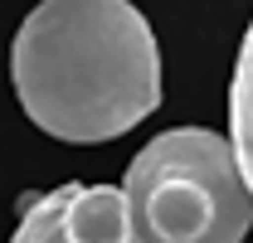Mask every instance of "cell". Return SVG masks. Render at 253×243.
<instances>
[{"mask_svg":"<svg viewBox=\"0 0 253 243\" xmlns=\"http://www.w3.org/2000/svg\"><path fill=\"white\" fill-rule=\"evenodd\" d=\"M229 151L253 195V20L244 34V49L234 59V83H229Z\"/></svg>","mask_w":253,"mask_h":243,"instance_id":"277c9868","label":"cell"},{"mask_svg":"<svg viewBox=\"0 0 253 243\" xmlns=\"http://www.w3.org/2000/svg\"><path fill=\"white\" fill-rule=\"evenodd\" d=\"M10 243H131L117 185H59L25 204Z\"/></svg>","mask_w":253,"mask_h":243,"instance_id":"3957f363","label":"cell"},{"mask_svg":"<svg viewBox=\"0 0 253 243\" xmlns=\"http://www.w3.org/2000/svg\"><path fill=\"white\" fill-rule=\"evenodd\" d=\"M10 78L39 131L93 146L156 112L161 49L126 0H49L15 34Z\"/></svg>","mask_w":253,"mask_h":243,"instance_id":"6da1fadb","label":"cell"},{"mask_svg":"<svg viewBox=\"0 0 253 243\" xmlns=\"http://www.w3.org/2000/svg\"><path fill=\"white\" fill-rule=\"evenodd\" d=\"M117 195L131 243H244L253 229L229 136L210 126H170L146 141Z\"/></svg>","mask_w":253,"mask_h":243,"instance_id":"7a4b0ae2","label":"cell"}]
</instances>
